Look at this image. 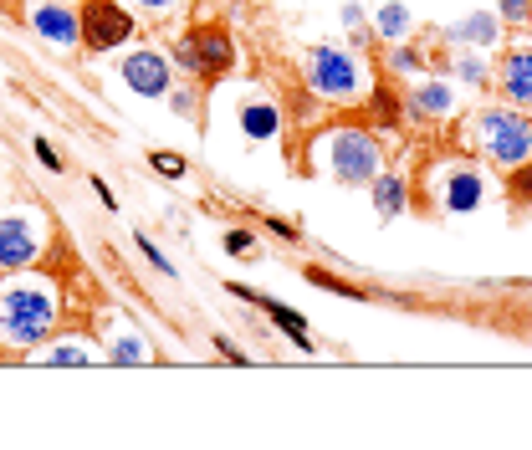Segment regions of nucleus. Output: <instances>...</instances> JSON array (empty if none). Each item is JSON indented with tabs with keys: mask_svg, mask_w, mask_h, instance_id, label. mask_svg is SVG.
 <instances>
[{
	"mask_svg": "<svg viewBox=\"0 0 532 450\" xmlns=\"http://www.w3.org/2000/svg\"><path fill=\"white\" fill-rule=\"evenodd\" d=\"M497 82H502V93L522 108H532V52H507L502 67H497Z\"/></svg>",
	"mask_w": 532,
	"mask_h": 450,
	"instance_id": "11",
	"label": "nucleus"
},
{
	"mask_svg": "<svg viewBox=\"0 0 532 450\" xmlns=\"http://www.w3.org/2000/svg\"><path fill=\"white\" fill-rule=\"evenodd\" d=\"M486 195V179L466 164H446V174H440V205H446L451 215H471Z\"/></svg>",
	"mask_w": 532,
	"mask_h": 450,
	"instance_id": "9",
	"label": "nucleus"
},
{
	"mask_svg": "<svg viewBox=\"0 0 532 450\" xmlns=\"http://www.w3.org/2000/svg\"><path fill=\"white\" fill-rule=\"evenodd\" d=\"M123 82L133 87L139 98H169V62L159 52H128L123 57Z\"/></svg>",
	"mask_w": 532,
	"mask_h": 450,
	"instance_id": "8",
	"label": "nucleus"
},
{
	"mask_svg": "<svg viewBox=\"0 0 532 450\" xmlns=\"http://www.w3.org/2000/svg\"><path fill=\"white\" fill-rule=\"evenodd\" d=\"M215 348H220V353H226V358H231V364H246V353H241L236 343H226V338H215Z\"/></svg>",
	"mask_w": 532,
	"mask_h": 450,
	"instance_id": "33",
	"label": "nucleus"
},
{
	"mask_svg": "<svg viewBox=\"0 0 532 450\" xmlns=\"http://www.w3.org/2000/svg\"><path fill=\"white\" fill-rule=\"evenodd\" d=\"M318 159H323V169L338 179V185H369V179L384 169V154H379V144L369 139L364 128H333V133H323L318 139Z\"/></svg>",
	"mask_w": 532,
	"mask_h": 450,
	"instance_id": "2",
	"label": "nucleus"
},
{
	"mask_svg": "<svg viewBox=\"0 0 532 450\" xmlns=\"http://www.w3.org/2000/svg\"><path fill=\"white\" fill-rule=\"evenodd\" d=\"M108 364H149V358H154V348H149V338L144 333H133V328H123L113 343H108Z\"/></svg>",
	"mask_w": 532,
	"mask_h": 450,
	"instance_id": "17",
	"label": "nucleus"
},
{
	"mask_svg": "<svg viewBox=\"0 0 532 450\" xmlns=\"http://www.w3.org/2000/svg\"><path fill=\"white\" fill-rule=\"evenodd\" d=\"M374 31L384 36V41H399L410 31V11L399 6V0H389V6H379V16H374Z\"/></svg>",
	"mask_w": 532,
	"mask_h": 450,
	"instance_id": "19",
	"label": "nucleus"
},
{
	"mask_svg": "<svg viewBox=\"0 0 532 450\" xmlns=\"http://www.w3.org/2000/svg\"><path fill=\"white\" fill-rule=\"evenodd\" d=\"M77 21H82V47H93V52H113L133 41V16L118 0H82Z\"/></svg>",
	"mask_w": 532,
	"mask_h": 450,
	"instance_id": "7",
	"label": "nucleus"
},
{
	"mask_svg": "<svg viewBox=\"0 0 532 450\" xmlns=\"http://www.w3.org/2000/svg\"><path fill=\"white\" fill-rule=\"evenodd\" d=\"M338 16H343V26H348V31H364V6H359V0H348V6H343Z\"/></svg>",
	"mask_w": 532,
	"mask_h": 450,
	"instance_id": "28",
	"label": "nucleus"
},
{
	"mask_svg": "<svg viewBox=\"0 0 532 450\" xmlns=\"http://www.w3.org/2000/svg\"><path fill=\"white\" fill-rule=\"evenodd\" d=\"M57 333V287L47 277H31V266L6 272L0 282V338L11 348H41Z\"/></svg>",
	"mask_w": 532,
	"mask_h": 450,
	"instance_id": "1",
	"label": "nucleus"
},
{
	"mask_svg": "<svg viewBox=\"0 0 532 450\" xmlns=\"http://www.w3.org/2000/svg\"><path fill=\"white\" fill-rule=\"evenodd\" d=\"M476 139L486 149V159L502 164V169H517L532 159V123L512 108H486L476 118Z\"/></svg>",
	"mask_w": 532,
	"mask_h": 450,
	"instance_id": "4",
	"label": "nucleus"
},
{
	"mask_svg": "<svg viewBox=\"0 0 532 450\" xmlns=\"http://www.w3.org/2000/svg\"><path fill=\"white\" fill-rule=\"evenodd\" d=\"M389 67H394V72H420V52H415V47H394Z\"/></svg>",
	"mask_w": 532,
	"mask_h": 450,
	"instance_id": "25",
	"label": "nucleus"
},
{
	"mask_svg": "<svg viewBox=\"0 0 532 450\" xmlns=\"http://www.w3.org/2000/svg\"><path fill=\"white\" fill-rule=\"evenodd\" d=\"M36 358H41V364H57V369H87V364H98V358H103V348L77 343V338H62V343H52V348H41Z\"/></svg>",
	"mask_w": 532,
	"mask_h": 450,
	"instance_id": "15",
	"label": "nucleus"
},
{
	"mask_svg": "<svg viewBox=\"0 0 532 450\" xmlns=\"http://www.w3.org/2000/svg\"><path fill=\"white\" fill-rule=\"evenodd\" d=\"M93 190H98V200H103V210H118V200H113V190L103 185V179H93Z\"/></svg>",
	"mask_w": 532,
	"mask_h": 450,
	"instance_id": "34",
	"label": "nucleus"
},
{
	"mask_svg": "<svg viewBox=\"0 0 532 450\" xmlns=\"http://www.w3.org/2000/svg\"><path fill=\"white\" fill-rule=\"evenodd\" d=\"M31 26H36V36H47L52 47H77V41H82V21H77V11L52 6V0L31 11Z\"/></svg>",
	"mask_w": 532,
	"mask_h": 450,
	"instance_id": "10",
	"label": "nucleus"
},
{
	"mask_svg": "<svg viewBox=\"0 0 532 450\" xmlns=\"http://www.w3.org/2000/svg\"><path fill=\"white\" fill-rule=\"evenodd\" d=\"M410 108L420 118H451L456 113V93H451L446 82H420L415 93H410Z\"/></svg>",
	"mask_w": 532,
	"mask_h": 450,
	"instance_id": "16",
	"label": "nucleus"
},
{
	"mask_svg": "<svg viewBox=\"0 0 532 450\" xmlns=\"http://www.w3.org/2000/svg\"><path fill=\"white\" fill-rule=\"evenodd\" d=\"M220 246H226V256H236V261H251L256 256V236L241 231V225H231V231L220 236Z\"/></svg>",
	"mask_w": 532,
	"mask_h": 450,
	"instance_id": "20",
	"label": "nucleus"
},
{
	"mask_svg": "<svg viewBox=\"0 0 532 450\" xmlns=\"http://www.w3.org/2000/svg\"><path fill=\"white\" fill-rule=\"evenodd\" d=\"M169 108L185 118V113H195V98H190V93H169Z\"/></svg>",
	"mask_w": 532,
	"mask_h": 450,
	"instance_id": "30",
	"label": "nucleus"
},
{
	"mask_svg": "<svg viewBox=\"0 0 532 450\" xmlns=\"http://www.w3.org/2000/svg\"><path fill=\"white\" fill-rule=\"evenodd\" d=\"M307 282H313V287H323V292H333V297H364V292H353L348 282H338V277L318 272V266H307Z\"/></svg>",
	"mask_w": 532,
	"mask_h": 450,
	"instance_id": "21",
	"label": "nucleus"
},
{
	"mask_svg": "<svg viewBox=\"0 0 532 450\" xmlns=\"http://www.w3.org/2000/svg\"><path fill=\"white\" fill-rule=\"evenodd\" d=\"M133 6H144V11H159V16H164V11L180 6V0H133Z\"/></svg>",
	"mask_w": 532,
	"mask_h": 450,
	"instance_id": "31",
	"label": "nucleus"
},
{
	"mask_svg": "<svg viewBox=\"0 0 532 450\" xmlns=\"http://www.w3.org/2000/svg\"><path fill=\"white\" fill-rule=\"evenodd\" d=\"M139 251L149 256V266H154V272H164V277H174V266H169V256H164V251H159L154 241H144V236H139Z\"/></svg>",
	"mask_w": 532,
	"mask_h": 450,
	"instance_id": "26",
	"label": "nucleus"
},
{
	"mask_svg": "<svg viewBox=\"0 0 532 450\" xmlns=\"http://www.w3.org/2000/svg\"><path fill=\"white\" fill-rule=\"evenodd\" d=\"M41 251H47V225L36 210H0V272L36 266Z\"/></svg>",
	"mask_w": 532,
	"mask_h": 450,
	"instance_id": "6",
	"label": "nucleus"
},
{
	"mask_svg": "<svg viewBox=\"0 0 532 450\" xmlns=\"http://www.w3.org/2000/svg\"><path fill=\"white\" fill-rule=\"evenodd\" d=\"M266 225H272L282 241H297V225H292V220H266Z\"/></svg>",
	"mask_w": 532,
	"mask_h": 450,
	"instance_id": "32",
	"label": "nucleus"
},
{
	"mask_svg": "<svg viewBox=\"0 0 532 450\" xmlns=\"http://www.w3.org/2000/svg\"><path fill=\"white\" fill-rule=\"evenodd\" d=\"M149 164H154V169H159L164 179H185V169H190V164H185L180 154H164V149H159V154H154Z\"/></svg>",
	"mask_w": 532,
	"mask_h": 450,
	"instance_id": "23",
	"label": "nucleus"
},
{
	"mask_svg": "<svg viewBox=\"0 0 532 450\" xmlns=\"http://www.w3.org/2000/svg\"><path fill=\"white\" fill-rule=\"evenodd\" d=\"M369 190H374V210H379V220H394V215H405V210H410V185H405V174L379 169V174L369 179Z\"/></svg>",
	"mask_w": 532,
	"mask_h": 450,
	"instance_id": "12",
	"label": "nucleus"
},
{
	"mask_svg": "<svg viewBox=\"0 0 532 450\" xmlns=\"http://www.w3.org/2000/svg\"><path fill=\"white\" fill-rule=\"evenodd\" d=\"M174 57H180L185 72L215 82V77H226V72L236 67V41H231L226 26L205 21V26H195V31H185L180 41H174Z\"/></svg>",
	"mask_w": 532,
	"mask_h": 450,
	"instance_id": "5",
	"label": "nucleus"
},
{
	"mask_svg": "<svg viewBox=\"0 0 532 450\" xmlns=\"http://www.w3.org/2000/svg\"><path fill=\"white\" fill-rule=\"evenodd\" d=\"M456 41H476V47H492L497 41V16H486V11H471L466 21H456V31H451Z\"/></svg>",
	"mask_w": 532,
	"mask_h": 450,
	"instance_id": "18",
	"label": "nucleus"
},
{
	"mask_svg": "<svg viewBox=\"0 0 532 450\" xmlns=\"http://www.w3.org/2000/svg\"><path fill=\"white\" fill-rule=\"evenodd\" d=\"M241 133L251 144H266V139H277L282 133V113H277V103H266V98H251L246 108H241Z\"/></svg>",
	"mask_w": 532,
	"mask_h": 450,
	"instance_id": "14",
	"label": "nucleus"
},
{
	"mask_svg": "<svg viewBox=\"0 0 532 450\" xmlns=\"http://www.w3.org/2000/svg\"><path fill=\"white\" fill-rule=\"evenodd\" d=\"M307 87H313L318 98H328V103H353L364 93V62L348 47L323 41V47L307 52Z\"/></svg>",
	"mask_w": 532,
	"mask_h": 450,
	"instance_id": "3",
	"label": "nucleus"
},
{
	"mask_svg": "<svg viewBox=\"0 0 532 450\" xmlns=\"http://www.w3.org/2000/svg\"><path fill=\"white\" fill-rule=\"evenodd\" d=\"M226 292H236L241 302H261V297H256L251 287H241V282H231ZM261 307H266V318H272V323H277V328H282V333H287V338L297 343V348H313V333H307V323L297 318L292 307H282V302H261Z\"/></svg>",
	"mask_w": 532,
	"mask_h": 450,
	"instance_id": "13",
	"label": "nucleus"
},
{
	"mask_svg": "<svg viewBox=\"0 0 532 450\" xmlns=\"http://www.w3.org/2000/svg\"><path fill=\"white\" fill-rule=\"evenodd\" d=\"M497 11H502V21L527 26V21H532V0H497Z\"/></svg>",
	"mask_w": 532,
	"mask_h": 450,
	"instance_id": "22",
	"label": "nucleus"
},
{
	"mask_svg": "<svg viewBox=\"0 0 532 450\" xmlns=\"http://www.w3.org/2000/svg\"><path fill=\"white\" fill-rule=\"evenodd\" d=\"M456 77H461V82H471V87H481V82H486V62L461 57V62H456Z\"/></svg>",
	"mask_w": 532,
	"mask_h": 450,
	"instance_id": "24",
	"label": "nucleus"
},
{
	"mask_svg": "<svg viewBox=\"0 0 532 450\" xmlns=\"http://www.w3.org/2000/svg\"><path fill=\"white\" fill-rule=\"evenodd\" d=\"M31 149H36V159H41V164H47V169H62V159H57V149H52L47 139H36Z\"/></svg>",
	"mask_w": 532,
	"mask_h": 450,
	"instance_id": "29",
	"label": "nucleus"
},
{
	"mask_svg": "<svg viewBox=\"0 0 532 450\" xmlns=\"http://www.w3.org/2000/svg\"><path fill=\"white\" fill-rule=\"evenodd\" d=\"M512 190H517V200H527V205H532V164H517Z\"/></svg>",
	"mask_w": 532,
	"mask_h": 450,
	"instance_id": "27",
	"label": "nucleus"
}]
</instances>
